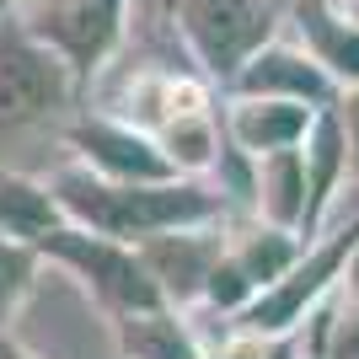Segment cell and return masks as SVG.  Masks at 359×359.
<instances>
[{
	"label": "cell",
	"instance_id": "cell-1",
	"mask_svg": "<svg viewBox=\"0 0 359 359\" xmlns=\"http://www.w3.org/2000/svg\"><path fill=\"white\" fill-rule=\"evenodd\" d=\"M54 188H60V204H70L81 220H91L107 236L177 231L220 210V198L194 182H97L86 172H65Z\"/></svg>",
	"mask_w": 359,
	"mask_h": 359
},
{
	"label": "cell",
	"instance_id": "cell-2",
	"mask_svg": "<svg viewBox=\"0 0 359 359\" xmlns=\"http://www.w3.org/2000/svg\"><path fill=\"white\" fill-rule=\"evenodd\" d=\"M172 11L210 75L236 81V70L273 38L279 0H172Z\"/></svg>",
	"mask_w": 359,
	"mask_h": 359
},
{
	"label": "cell",
	"instance_id": "cell-3",
	"mask_svg": "<svg viewBox=\"0 0 359 359\" xmlns=\"http://www.w3.org/2000/svg\"><path fill=\"white\" fill-rule=\"evenodd\" d=\"M65 70L70 65L27 27L0 32V135H16L65 102Z\"/></svg>",
	"mask_w": 359,
	"mask_h": 359
},
{
	"label": "cell",
	"instance_id": "cell-4",
	"mask_svg": "<svg viewBox=\"0 0 359 359\" xmlns=\"http://www.w3.org/2000/svg\"><path fill=\"white\" fill-rule=\"evenodd\" d=\"M129 0H32L27 32L48 43L75 75H91L118 38V16Z\"/></svg>",
	"mask_w": 359,
	"mask_h": 359
},
{
	"label": "cell",
	"instance_id": "cell-5",
	"mask_svg": "<svg viewBox=\"0 0 359 359\" xmlns=\"http://www.w3.org/2000/svg\"><path fill=\"white\" fill-rule=\"evenodd\" d=\"M354 247H359V220L348 225V231H338V236H332L322 252H311L306 263H290V269L279 273V279H273L257 300H247V311H241L247 332H257V338H263V332L295 327L300 316H306V306H311V300L332 285V273L354 257Z\"/></svg>",
	"mask_w": 359,
	"mask_h": 359
},
{
	"label": "cell",
	"instance_id": "cell-6",
	"mask_svg": "<svg viewBox=\"0 0 359 359\" xmlns=\"http://www.w3.org/2000/svg\"><path fill=\"white\" fill-rule=\"evenodd\" d=\"M38 241L54 247L60 257H70L81 273H91V285L102 290L107 300H118V306H129V311H156V306H161V285H156L150 263L118 252L113 241L81 236V231H43Z\"/></svg>",
	"mask_w": 359,
	"mask_h": 359
},
{
	"label": "cell",
	"instance_id": "cell-7",
	"mask_svg": "<svg viewBox=\"0 0 359 359\" xmlns=\"http://www.w3.org/2000/svg\"><path fill=\"white\" fill-rule=\"evenodd\" d=\"M295 257L300 252H295V241H290L285 225H279V231H252V236H241L231 252H220V263H215V273H210V295L220 300V306H247V300L263 295Z\"/></svg>",
	"mask_w": 359,
	"mask_h": 359
},
{
	"label": "cell",
	"instance_id": "cell-8",
	"mask_svg": "<svg viewBox=\"0 0 359 359\" xmlns=\"http://www.w3.org/2000/svg\"><path fill=\"white\" fill-rule=\"evenodd\" d=\"M241 97H290L306 107H327L332 102V75L306 54V48H273L263 43L252 60L236 70Z\"/></svg>",
	"mask_w": 359,
	"mask_h": 359
},
{
	"label": "cell",
	"instance_id": "cell-9",
	"mask_svg": "<svg viewBox=\"0 0 359 359\" xmlns=\"http://www.w3.org/2000/svg\"><path fill=\"white\" fill-rule=\"evenodd\" d=\"M295 16V32L306 54H311L332 81L359 86V22L338 6V0H285Z\"/></svg>",
	"mask_w": 359,
	"mask_h": 359
},
{
	"label": "cell",
	"instance_id": "cell-10",
	"mask_svg": "<svg viewBox=\"0 0 359 359\" xmlns=\"http://www.w3.org/2000/svg\"><path fill=\"white\" fill-rule=\"evenodd\" d=\"M311 113L316 107L306 102H290V97H247L236 102L231 113V135H236L241 150H257V156H269V150H290L300 140L311 135Z\"/></svg>",
	"mask_w": 359,
	"mask_h": 359
},
{
	"label": "cell",
	"instance_id": "cell-11",
	"mask_svg": "<svg viewBox=\"0 0 359 359\" xmlns=\"http://www.w3.org/2000/svg\"><path fill=\"white\" fill-rule=\"evenodd\" d=\"M75 140L86 145V156L97 166H107L118 182H172L177 177V161H166L156 156V145L129 129H107V123H86V129H75Z\"/></svg>",
	"mask_w": 359,
	"mask_h": 359
},
{
	"label": "cell",
	"instance_id": "cell-12",
	"mask_svg": "<svg viewBox=\"0 0 359 359\" xmlns=\"http://www.w3.org/2000/svg\"><path fill=\"white\" fill-rule=\"evenodd\" d=\"M257 188H263V210L273 215V225H306V204H311V182H306V156L295 145L290 150H269L263 156V172H257Z\"/></svg>",
	"mask_w": 359,
	"mask_h": 359
},
{
	"label": "cell",
	"instance_id": "cell-13",
	"mask_svg": "<svg viewBox=\"0 0 359 359\" xmlns=\"http://www.w3.org/2000/svg\"><path fill=\"white\" fill-rule=\"evenodd\" d=\"M145 263H150V273H156V279H166L177 295H188L194 285L210 290V273H215V263H220V247H215V241L177 236V241H156Z\"/></svg>",
	"mask_w": 359,
	"mask_h": 359
},
{
	"label": "cell",
	"instance_id": "cell-14",
	"mask_svg": "<svg viewBox=\"0 0 359 359\" xmlns=\"http://www.w3.org/2000/svg\"><path fill=\"white\" fill-rule=\"evenodd\" d=\"M48 220H54V198L27 188L16 177H0V225L16 231V236H43Z\"/></svg>",
	"mask_w": 359,
	"mask_h": 359
},
{
	"label": "cell",
	"instance_id": "cell-15",
	"mask_svg": "<svg viewBox=\"0 0 359 359\" xmlns=\"http://www.w3.org/2000/svg\"><path fill=\"white\" fill-rule=\"evenodd\" d=\"M129 348H135L140 359H194V344L182 338L177 322L150 316V311H140V322L129 327Z\"/></svg>",
	"mask_w": 359,
	"mask_h": 359
},
{
	"label": "cell",
	"instance_id": "cell-16",
	"mask_svg": "<svg viewBox=\"0 0 359 359\" xmlns=\"http://www.w3.org/2000/svg\"><path fill=\"white\" fill-rule=\"evenodd\" d=\"M332 359H359V257L348 269V295L332 316Z\"/></svg>",
	"mask_w": 359,
	"mask_h": 359
},
{
	"label": "cell",
	"instance_id": "cell-17",
	"mask_svg": "<svg viewBox=\"0 0 359 359\" xmlns=\"http://www.w3.org/2000/svg\"><path fill=\"white\" fill-rule=\"evenodd\" d=\"M27 273H32V257L22 252V247H11V241H0V311H6V306L22 295Z\"/></svg>",
	"mask_w": 359,
	"mask_h": 359
},
{
	"label": "cell",
	"instance_id": "cell-18",
	"mask_svg": "<svg viewBox=\"0 0 359 359\" xmlns=\"http://www.w3.org/2000/svg\"><path fill=\"white\" fill-rule=\"evenodd\" d=\"M344 129H348V150H354V172H359V86L344 97Z\"/></svg>",
	"mask_w": 359,
	"mask_h": 359
},
{
	"label": "cell",
	"instance_id": "cell-19",
	"mask_svg": "<svg viewBox=\"0 0 359 359\" xmlns=\"http://www.w3.org/2000/svg\"><path fill=\"white\" fill-rule=\"evenodd\" d=\"M263 359H295V344H279V348H269Z\"/></svg>",
	"mask_w": 359,
	"mask_h": 359
},
{
	"label": "cell",
	"instance_id": "cell-20",
	"mask_svg": "<svg viewBox=\"0 0 359 359\" xmlns=\"http://www.w3.org/2000/svg\"><path fill=\"white\" fill-rule=\"evenodd\" d=\"M338 6H344V11L354 16V22H359V0H338Z\"/></svg>",
	"mask_w": 359,
	"mask_h": 359
},
{
	"label": "cell",
	"instance_id": "cell-21",
	"mask_svg": "<svg viewBox=\"0 0 359 359\" xmlns=\"http://www.w3.org/2000/svg\"><path fill=\"white\" fill-rule=\"evenodd\" d=\"M0 359H22V354H16V348H6V344H0Z\"/></svg>",
	"mask_w": 359,
	"mask_h": 359
},
{
	"label": "cell",
	"instance_id": "cell-22",
	"mask_svg": "<svg viewBox=\"0 0 359 359\" xmlns=\"http://www.w3.org/2000/svg\"><path fill=\"white\" fill-rule=\"evenodd\" d=\"M279 6H285V0H279Z\"/></svg>",
	"mask_w": 359,
	"mask_h": 359
}]
</instances>
